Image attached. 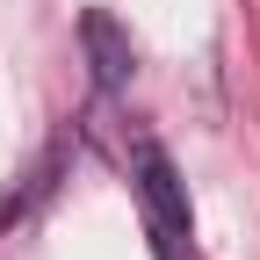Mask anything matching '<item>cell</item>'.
<instances>
[{"mask_svg":"<svg viewBox=\"0 0 260 260\" xmlns=\"http://www.w3.org/2000/svg\"><path fill=\"white\" fill-rule=\"evenodd\" d=\"M87 44H94V73H102V87H123L130 80V44H116V22L109 15H87Z\"/></svg>","mask_w":260,"mask_h":260,"instance_id":"1","label":"cell"}]
</instances>
